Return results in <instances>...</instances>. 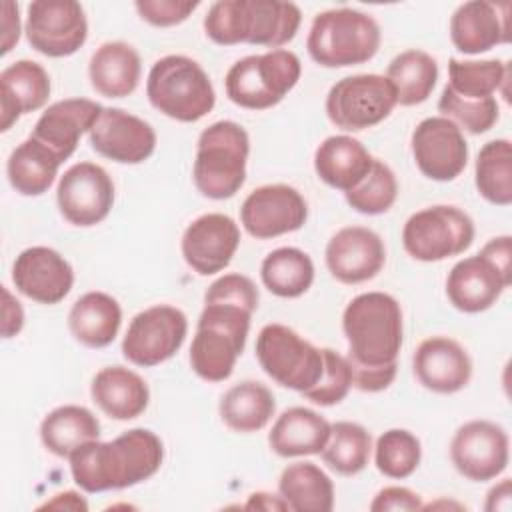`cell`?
<instances>
[{"instance_id":"1","label":"cell","mask_w":512,"mask_h":512,"mask_svg":"<svg viewBox=\"0 0 512 512\" xmlns=\"http://www.w3.org/2000/svg\"><path fill=\"white\" fill-rule=\"evenodd\" d=\"M258 300L256 284L238 272L224 274L208 286L190 344V368L198 378L224 382L232 376Z\"/></svg>"},{"instance_id":"2","label":"cell","mask_w":512,"mask_h":512,"mask_svg":"<svg viewBox=\"0 0 512 512\" xmlns=\"http://www.w3.org/2000/svg\"><path fill=\"white\" fill-rule=\"evenodd\" d=\"M342 330L348 342L352 386L360 392L386 390L396 378L404 338L398 300L386 292L354 296L342 312Z\"/></svg>"},{"instance_id":"3","label":"cell","mask_w":512,"mask_h":512,"mask_svg":"<svg viewBox=\"0 0 512 512\" xmlns=\"http://www.w3.org/2000/svg\"><path fill=\"white\" fill-rule=\"evenodd\" d=\"M76 486L88 494L124 490L152 478L164 460L162 440L148 428H132L114 440H92L70 454Z\"/></svg>"},{"instance_id":"4","label":"cell","mask_w":512,"mask_h":512,"mask_svg":"<svg viewBox=\"0 0 512 512\" xmlns=\"http://www.w3.org/2000/svg\"><path fill=\"white\" fill-rule=\"evenodd\" d=\"M302 12L284 0H218L204 16L206 36L220 46L252 44L278 50L294 40Z\"/></svg>"},{"instance_id":"5","label":"cell","mask_w":512,"mask_h":512,"mask_svg":"<svg viewBox=\"0 0 512 512\" xmlns=\"http://www.w3.org/2000/svg\"><path fill=\"white\" fill-rule=\"evenodd\" d=\"M250 136L234 120H218L204 128L196 142L192 180L210 200L232 198L246 182Z\"/></svg>"},{"instance_id":"6","label":"cell","mask_w":512,"mask_h":512,"mask_svg":"<svg viewBox=\"0 0 512 512\" xmlns=\"http://www.w3.org/2000/svg\"><path fill=\"white\" fill-rule=\"evenodd\" d=\"M380 42L382 32L378 22L362 10L344 6L314 16L306 50L324 68H346L372 60Z\"/></svg>"},{"instance_id":"7","label":"cell","mask_w":512,"mask_h":512,"mask_svg":"<svg viewBox=\"0 0 512 512\" xmlns=\"http://www.w3.org/2000/svg\"><path fill=\"white\" fill-rule=\"evenodd\" d=\"M146 96L158 112L184 124L202 120L216 104V92L206 70L182 54H168L152 64Z\"/></svg>"},{"instance_id":"8","label":"cell","mask_w":512,"mask_h":512,"mask_svg":"<svg viewBox=\"0 0 512 512\" xmlns=\"http://www.w3.org/2000/svg\"><path fill=\"white\" fill-rule=\"evenodd\" d=\"M512 282V238H490L474 256L458 260L446 278L450 304L464 314L492 308Z\"/></svg>"},{"instance_id":"9","label":"cell","mask_w":512,"mask_h":512,"mask_svg":"<svg viewBox=\"0 0 512 512\" xmlns=\"http://www.w3.org/2000/svg\"><path fill=\"white\" fill-rule=\"evenodd\" d=\"M302 74L300 58L286 48L236 60L224 78L226 96L246 110H268L284 100Z\"/></svg>"},{"instance_id":"10","label":"cell","mask_w":512,"mask_h":512,"mask_svg":"<svg viewBox=\"0 0 512 512\" xmlns=\"http://www.w3.org/2000/svg\"><path fill=\"white\" fill-rule=\"evenodd\" d=\"M256 358L276 384L300 394L312 388L324 370L322 348L278 322L266 324L258 332Z\"/></svg>"},{"instance_id":"11","label":"cell","mask_w":512,"mask_h":512,"mask_svg":"<svg viewBox=\"0 0 512 512\" xmlns=\"http://www.w3.org/2000/svg\"><path fill=\"white\" fill-rule=\"evenodd\" d=\"M474 234L468 212L452 204H436L414 212L404 222L402 246L418 262H440L466 252Z\"/></svg>"},{"instance_id":"12","label":"cell","mask_w":512,"mask_h":512,"mask_svg":"<svg viewBox=\"0 0 512 512\" xmlns=\"http://www.w3.org/2000/svg\"><path fill=\"white\" fill-rule=\"evenodd\" d=\"M396 92L382 74L344 76L326 94V116L344 132H360L386 120L396 108Z\"/></svg>"},{"instance_id":"13","label":"cell","mask_w":512,"mask_h":512,"mask_svg":"<svg viewBox=\"0 0 512 512\" xmlns=\"http://www.w3.org/2000/svg\"><path fill=\"white\" fill-rule=\"evenodd\" d=\"M188 334L186 314L170 304H156L138 312L124 334L122 354L140 368H152L170 360Z\"/></svg>"},{"instance_id":"14","label":"cell","mask_w":512,"mask_h":512,"mask_svg":"<svg viewBox=\"0 0 512 512\" xmlns=\"http://www.w3.org/2000/svg\"><path fill=\"white\" fill-rule=\"evenodd\" d=\"M24 32L36 52L66 58L76 54L88 38L86 12L74 0H34L26 8Z\"/></svg>"},{"instance_id":"15","label":"cell","mask_w":512,"mask_h":512,"mask_svg":"<svg viewBox=\"0 0 512 512\" xmlns=\"http://www.w3.org/2000/svg\"><path fill=\"white\" fill-rule=\"evenodd\" d=\"M450 460L456 472L466 480H494L508 468L510 438L506 430L492 420H470L454 432Z\"/></svg>"},{"instance_id":"16","label":"cell","mask_w":512,"mask_h":512,"mask_svg":"<svg viewBox=\"0 0 512 512\" xmlns=\"http://www.w3.org/2000/svg\"><path fill=\"white\" fill-rule=\"evenodd\" d=\"M56 202L64 220L72 226H96L108 218L114 206V182L102 166L78 162L60 176Z\"/></svg>"},{"instance_id":"17","label":"cell","mask_w":512,"mask_h":512,"mask_svg":"<svg viewBox=\"0 0 512 512\" xmlns=\"http://www.w3.org/2000/svg\"><path fill=\"white\" fill-rule=\"evenodd\" d=\"M308 220L304 196L288 184L254 188L240 206V222L256 240H268L300 230Z\"/></svg>"},{"instance_id":"18","label":"cell","mask_w":512,"mask_h":512,"mask_svg":"<svg viewBox=\"0 0 512 512\" xmlns=\"http://www.w3.org/2000/svg\"><path fill=\"white\" fill-rule=\"evenodd\" d=\"M410 148L418 170L434 182L458 178L468 164L464 132L444 116H430L416 124Z\"/></svg>"},{"instance_id":"19","label":"cell","mask_w":512,"mask_h":512,"mask_svg":"<svg viewBox=\"0 0 512 512\" xmlns=\"http://www.w3.org/2000/svg\"><path fill=\"white\" fill-rule=\"evenodd\" d=\"M240 246V228L234 218L208 212L192 220L180 240L184 262L200 276L222 272Z\"/></svg>"},{"instance_id":"20","label":"cell","mask_w":512,"mask_h":512,"mask_svg":"<svg viewBox=\"0 0 512 512\" xmlns=\"http://www.w3.org/2000/svg\"><path fill=\"white\" fill-rule=\"evenodd\" d=\"M324 260L334 280L354 286L380 274L386 264V246L380 234L366 226H344L328 240Z\"/></svg>"},{"instance_id":"21","label":"cell","mask_w":512,"mask_h":512,"mask_svg":"<svg viewBox=\"0 0 512 512\" xmlns=\"http://www.w3.org/2000/svg\"><path fill=\"white\" fill-rule=\"evenodd\" d=\"M88 138L96 154L118 164H140L156 150L152 124L122 108H104Z\"/></svg>"},{"instance_id":"22","label":"cell","mask_w":512,"mask_h":512,"mask_svg":"<svg viewBox=\"0 0 512 512\" xmlns=\"http://www.w3.org/2000/svg\"><path fill=\"white\" fill-rule=\"evenodd\" d=\"M12 282L22 296L52 306L62 302L72 290L74 270L58 250L30 246L14 260Z\"/></svg>"},{"instance_id":"23","label":"cell","mask_w":512,"mask_h":512,"mask_svg":"<svg viewBox=\"0 0 512 512\" xmlns=\"http://www.w3.org/2000/svg\"><path fill=\"white\" fill-rule=\"evenodd\" d=\"M416 380L430 392L456 394L472 378V358L466 348L450 336L424 338L412 356Z\"/></svg>"},{"instance_id":"24","label":"cell","mask_w":512,"mask_h":512,"mask_svg":"<svg viewBox=\"0 0 512 512\" xmlns=\"http://www.w3.org/2000/svg\"><path fill=\"white\" fill-rule=\"evenodd\" d=\"M450 40L462 54H482L510 40V4L470 0L450 18Z\"/></svg>"},{"instance_id":"25","label":"cell","mask_w":512,"mask_h":512,"mask_svg":"<svg viewBox=\"0 0 512 512\" xmlns=\"http://www.w3.org/2000/svg\"><path fill=\"white\" fill-rule=\"evenodd\" d=\"M104 106L90 98H64L50 104L32 128V138L46 144L62 162L68 160L82 134L90 132Z\"/></svg>"},{"instance_id":"26","label":"cell","mask_w":512,"mask_h":512,"mask_svg":"<svg viewBox=\"0 0 512 512\" xmlns=\"http://www.w3.org/2000/svg\"><path fill=\"white\" fill-rule=\"evenodd\" d=\"M50 76L34 60H16L0 72V130L6 132L20 116L44 108L50 98Z\"/></svg>"},{"instance_id":"27","label":"cell","mask_w":512,"mask_h":512,"mask_svg":"<svg viewBox=\"0 0 512 512\" xmlns=\"http://www.w3.org/2000/svg\"><path fill=\"white\" fill-rule=\"evenodd\" d=\"M92 402L112 420H134L150 402L146 380L126 366H106L98 370L90 384Z\"/></svg>"},{"instance_id":"28","label":"cell","mask_w":512,"mask_h":512,"mask_svg":"<svg viewBox=\"0 0 512 512\" xmlns=\"http://www.w3.org/2000/svg\"><path fill=\"white\" fill-rule=\"evenodd\" d=\"M140 76V54L128 42H104L90 56L88 78L92 88L104 98H126L134 94L140 84Z\"/></svg>"},{"instance_id":"29","label":"cell","mask_w":512,"mask_h":512,"mask_svg":"<svg viewBox=\"0 0 512 512\" xmlns=\"http://www.w3.org/2000/svg\"><path fill=\"white\" fill-rule=\"evenodd\" d=\"M332 424L318 412L292 406L284 410L268 432V446L280 458L320 454L330 438Z\"/></svg>"},{"instance_id":"30","label":"cell","mask_w":512,"mask_h":512,"mask_svg":"<svg viewBox=\"0 0 512 512\" xmlns=\"http://www.w3.org/2000/svg\"><path fill=\"white\" fill-rule=\"evenodd\" d=\"M372 160L360 140L348 134H334L316 148L314 170L326 186L346 194L368 174Z\"/></svg>"},{"instance_id":"31","label":"cell","mask_w":512,"mask_h":512,"mask_svg":"<svg viewBox=\"0 0 512 512\" xmlns=\"http://www.w3.org/2000/svg\"><path fill=\"white\" fill-rule=\"evenodd\" d=\"M122 308L106 292L92 290L82 294L68 312V330L86 348H106L118 336Z\"/></svg>"},{"instance_id":"32","label":"cell","mask_w":512,"mask_h":512,"mask_svg":"<svg viewBox=\"0 0 512 512\" xmlns=\"http://www.w3.org/2000/svg\"><path fill=\"white\" fill-rule=\"evenodd\" d=\"M276 400L272 390L258 380H244L230 386L218 404L222 422L238 434H252L272 420Z\"/></svg>"},{"instance_id":"33","label":"cell","mask_w":512,"mask_h":512,"mask_svg":"<svg viewBox=\"0 0 512 512\" xmlns=\"http://www.w3.org/2000/svg\"><path fill=\"white\" fill-rule=\"evenodd\" d=\"M62 160L42 142L28 136L8 156L10 186L22 196H42L54 184Z\"/></svg>"},{"instance_id":"34","label":"cell","mask_w":512,"mask_h":512,"mask_svg":"<svg viewBox=\"0 0 512 512\" xmlns=\"http://www.w3.org/2000/svg\"><path fill=\"white\" fill-rule=\"evenodd\" d=\"M98 438V418L78 404H64L50 410L40 424V440L44 448L58 458H70L76 448Z\"/></svg>"},{"instance_id":"35","label":"cell","mask_w":512,"mask_h":512,"mask_svg":"<svg viewBox=\"0 0 512 512\" xmlns=\"http://www.w3.org/2000/svg\"><path fill=\"white\" fill-rule=\"evenodd\" d=\"M278 492L294 512H330L334 482L314 462L288 464L278 478Z\"/></svg>"},{"instance_id":"36","label":"cell","mask_w":512,"mask_h":512,"mask_svg":"<svg viewBox=\"0 0 512 512\" xmlns=\"http://www.w3.org/2000/svg\"><path fill=\"white\" fill-rule=\"evenodd\" d=\"M386 78L394 86L396 104L416 106L430 98L438 82V62L432 54L410 48L396 54L388 68Z\"/></svg>"},{"instance_id":"37","label":"cell","mask_w":512,"mask_h":512,"mask_svg":"<svg viewBox=\"0 0 512 512\" xmlns=\"http://www.w3.org/2000/svg\"><path fill=\"white\" fill-rule=\"evenodd\" d=\"M262 284L278 298H298L314 282L312 258L294 246H282L266 254L260 264Z\"/></svg>"},{"instance_id":"38","label":"cell","mask_w":512,"mask_h":512,"mask_svg":"<svg viewBox=\"0 0 512 512\" xmlns=\"http://www.w3.org/2000/svg\"><path fill=\"white\" fill-rule=\"evenodd\" d=\"M478 194L494 206L512 204V144L506 138L486 142L474 162Z\"/></svg>"},{"instance_id":"39","label":"cell","mask_w":512,"mask_h":512,"mask_svg":"<svg viewBox=\"0 0 512 512\" xmlns=\"http://www.w3.org/2000/svg\"><path fill=\"white\" fill-rule=\"evenodd\" d=\"M510 80V62L490 60H458L448 62V88L462 98H494L496 92H506Z\"/></svg>"},{"instance_id":"40","label":"cell","mask_w":512,"mask_h":512,"mask_svg":"<svg viewBox=\"0 0 512 512\" xmlns=\"http://www.w3.org/2000/svg\"><path fill=\"white\" fill-rule=\"evenodd\" d=\"M370 454H372L370 432L362 424L348 422V420H340L332 424L330 438L320 452L324 464L340 476L360 474L368 466Z\"/></svg>"},{"instance_id":"41","label":"cell","mask_w":512,"mask_h":512,"mask_svg":"<svg viewBox=\"0 0 512 512\" xmlns=\"http://www.w3.org/2000/svg\"><path fill=\"white\" fill-rule=\"evenodd\" d=\"M422 460V444L416 434L404 428L382 432L374 446V464L380 474L392 480H404L416 472Z\"/></svg>"},{"instance_id":"42","label":"cell","mask_w":512,"mask_h":512,"mask_svg":"<svg viewBox=\"0 0 512 512\" xmlns=\"http://www.w3.org/2000/svg\"><path fill=\"white\" fill-rule=\"evenodd\" d=\"M348 206L358 214L378 216L388 212L398 198V180L392 168L374 158L368 174L344 194Z\"/></svg>"},{"instance_id":"43","label":"cell","mask_w":512,"mask_h":512,"mask_svg":"<svg viewBox=\"0 0 512 512\" xmlns=\"http://www.w3.org/2000/svg\"><path fill=\"white\" fill-rule=\"evenodd\" d=\"M438 112L440 116L452 120L460 130H466L470 134L488 132L498 122L500 116L496 96L484 100L462 98L454 94L448 86H444L438 98Z\"/></svg>"},{"instance_id":"44","label":"cell","mask_w":512,"mask_h":512,"mask_svg":"<svg viewBox=\"0 0 512 512\" xmlns=\"http://www.w3.org/2000/svg\"><path fill=\"white\" fill-rule=\"evenodd\" d=\"M324 370L320 380L302 392V396L318 406H334L342 402L352 388V370L346 356L332 348H322Z\"/></svg>"},{"instance_id":"45","label":"cell","mask_w":512,"mask_h":512,"mask_svg":"<svg viewBox=\"0 0 512 512\" xmlns=\"http://www.w3.org/2000/svg\"><path fill=\"white\" fill-rule=\"evenodd\" d=\"M142 20L156 28H168L182 24L198 8V2L190 0H138L134 4Z\"/></svg>"},{"instance_id":"46","label":"cell","mask_w":512,"mask_h":512,"mask_svg":"<svg viewBox=\"0 0 512 512\" xmlns=\"http://www.w3.org/2000/svg\"><path fill=\"white\" fill-rule=\"evenodd\" d=\"M422 506L420 494L406 486H386L370 502L372 512H416Z\"/></svg>"},{"instance_id":"47","label":"cell","mask_w":512,"mask_h":512,"mask_svg":"<svg viewBox=\"0 0 512 512\" xmlns=\"http://www.w3.org/2000/svg\"><path fill=\"white\" fill-rule=\"evenodd\" d=\"M20 8L16 2H2V48L0 54L6 56L20 40Z\"/></svg>"},{"instance_id":"48","label":"cell","mask_w":512,"mask_h":512,"mask_svg":"<svg viewBox=\"0 0 512 512\" xmlns=\"http://www.w3.org/2000/svg\"><path fill=\"white\" fill-rule=\"evenodd\" d=\"M2 298V336L14 338L24 328V310L6 286H2Z\"/></svg>"},{"instance_id":"49","label":"cell","mask_w":512,"mask_h":512,"mask_svg":"<svg viewBox=\"0 0 512 512\" xmlns=\"http://www.w3.org/2000/svg\"><path fill=\"white\" fill-rule=\"evenodd\" d=\"M42 508H50V510H76V512H86L88 510V502L82 498V494L74 492V490H64L54 494L50 500H46L44 504L38 506Z\"/></svg>"},{"instance_id":"50","label":"cell","mask_w":512,"mask_h":512,"mask_svg":"<svg viewBox=\"0 0 512 512\" xmlns=\"http://www.w3.org/2000/svg\"><path fill=\"white\" fill-rule=\"evenodd\" d=\"M510 496H512V482L510 478H502L498 484H494L484 502V510L498 512V510H510Z\"/></svg>"},{"instance_id":"51","label":"cell","mask_w":512,"mask_h":512,"mask_svg":"<svg viewBox=\"0 0 512 512\" xmlns=\"http://www.w3.org/2000/svg\"><path fill=\"white\" fill-rule=\"evenodd\" d=\"M246 510H290L282 496H274L270 492H254L248 496L244 504Z\"/></svg>"}]
</instances>
